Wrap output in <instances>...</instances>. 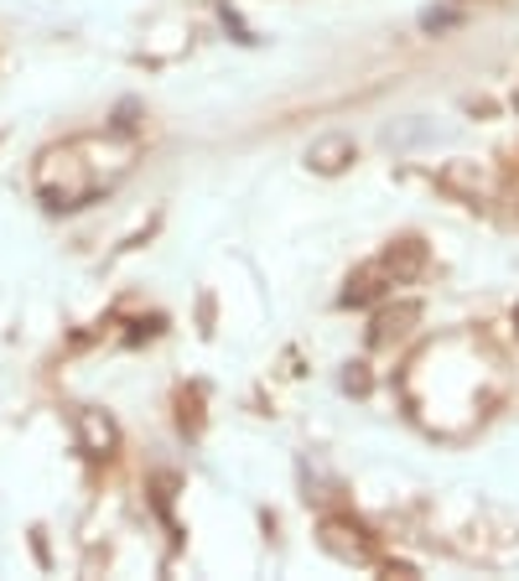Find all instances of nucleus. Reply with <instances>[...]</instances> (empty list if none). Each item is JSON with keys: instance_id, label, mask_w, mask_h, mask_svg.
<instances>
[{"instance_id": "obj_3", "label": "nucleus", "mask_w": 519, "mask_h": 581, "mask_svg": "<svg viewBox=\"0 0 519 581\" xmlns=\"http://www.w3.org/2000/svg\"><path fill=\"white\" fill-rule=\"evenodd\" d=\"M421 259H426V250H421L415 239H406V244H400V250H389L379 265H385V276H389V280H411L415 270H421Z\"/></svg>"}, {"instance_id": "obj_7", "label": "nucleus", "mask_w": 519, "mask_h": 581, "mask_svg": "<svg viewBox=\"0 0 519 581\" xmlns=\"http://www.w3.org/2000/svg\"><path fill=\"white\" fill-rule=\"evenodd\" d=\"M515 323H519V312H515Z\"/></svg>"}, {"instance_id": "obj_4", "label": "nucleus", "mask_w": 519, "mask_h": 581, "mask_svg": "<svg viewBox=\"0 0 519 581\" xmlns=\"http://www.w3.org/2000/svg\"><path fill=\"white\" fill-rule=\"evenodd\" d=\"M379 276H385V265H374V270H359V276L348 280V291H343V302L348 306H364L379 296Z\"/></svg>"}, {"instance_id": "obj_5", "label": "nucleus", "mask_w": 519, "mask_h": 581, "mask_svg": "<svg viewBox=\"0 0 519 581\" xmlns=\"http://www.w3.org/2000/svg\"><path fill=\"white\" fill-rule=\"evenodd\" d=\"M452 22H457L452 11H426V16H421V26H426V32H447Z\"/></svg>"}, {"instance_id": "obj_2", "label": "nucleus", "mask_w": 519, "mask_h": 581, "mask_svg": "<svg viewBox=\"0 0 519 581\" xmlns=\"http://www.w3.org/2000/svg\"><path fill=\"white\" fill-rule=\"evenodd\" d=\"M79 436H84V452L88 457H105L109 447H114V426H109L99 410H84V415H79Z\"/></svg>"}, {"instance_id": "obj_6", "label": "nucleus", "mask_w": 519, "mask_h": 581, "mask_svg": "<svg viewBox=\"0 0 519 581\" xmlns=\"http://www.w3.org/2000/svg\"><path fill=\"white\" fill-rule=\"evenodd\" d=\"M515 109H519V94H515Z\"/></svg>"}, {"instance_id": "obj_1", "label": "nucleus", "mask_w": 519, "mask_h": 581, "mask_svg": "<svg viewBox=\"0 0 519 581\" xmlns=\"http://www.w3.org/2000/svg\"><path fill=\"white\" fill-rule=\"evenodd\" d=\"M306 161L317 167V172H343L348 161H353V141L348 135H323V141H312V152H306Z\"/></svg>"}]
</instances>
